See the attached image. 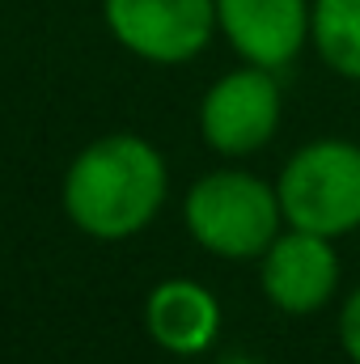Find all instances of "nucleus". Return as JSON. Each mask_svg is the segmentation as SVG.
Wrapping results in <instances>:
<instances>
[{
    "label": "nucleus",
    "mask_w": 360,
    "mask_h": 364,
    "mask_svg": "<svg viewBox=\"0 0 360 364\" xmlns=\"http://www.w3.org/2000/svg\"><path fill=\"white\" fill-rule=\"evenodd\" d=\"M309 43L335 77L360 81V0H314Z\"/></svg>",
    "instance_id": "obj_9"
},
{
    "label": "nucleus",
    "mask_w": 360,
    "mask_h": 364,
    "mask_svg": "<svg viewBox=\"0 0 360 364\" xmlns=\"http://www.w3.org/2000/svg\"><path fill=\"white\" fill-rule=\"evenodd\" d=\"M119 47L149 64H186L216 34V0H102Z\"/></svg>",
    "instance_id": "obj_5"
},
{
    "label": "nucleus",
    "mask_w": 360,
    "mask_h": 364,
    "mask_svg": "<svg viewBox=\"0 0 360 364\" xmlns=\"http://www.w3.org/2000/svg\"><path fill=\"white\" fill-rule=\"evenodd\" d=\"M339 343H344L348 360L360 364V284L344 296V309H339Z\"/></svg>",
    "instance_id": "obj_10"
},
{
    "label": "nucleus",
    "mask_w": 360,
    "mask_h": 364,
    "mask_svg": "<svg viewBox=\"0 0 360 364\" xmlns=\"http://www.w3.org/2000/svg\"><path fill=\"white\" fill-rule=\"evenodd\" d=\"M149 339L174 356H199L221 335V301L195 279H162L144 301Z\"/></svg>",
    "instance_id": "obj_8"
},
{
    "label": "nucleus",
    "mask_w": 360,
    "mask_h": 364,
    "mask_svg": "<svg viewBox=\"0 0 360 364\" xmlns=\"http://www.w3.org/2000/svg\"><path fill=\"white\" fill-rule=\"evenodd\" d=\"M166 186V157L144 136H102L64 174V212L81 233L119 242L162 212Z\"/></svg>",
    "instance_id": "obj_1"
},
{
    "label": "nucleus",
    "mask_w": 360,
    "mask_h": 364,
    "mask_svg": "<svg viewBox=\"0 0 360 364\" xmlns=\"http://www.w3.org/2000/svg\"><path fill=\"white\" fill-rule=\"evenodd\" d=\"M275 195L284 208V225L322 233V237H348L360 229V144L344 136H322L301 144L280 178Z\"/></svg>",
    "instance_id": "obj_3"
},
{
    "label": "nucleus",
    "mask_w": 360,
    "mask_h": 364,
    "mask_svg": "<svg viewBox=\"0 0 360 364\" xmlns=\"http://www.w3.org/2000/svg\"><path fill=\"white\" fill-rule=\"evenodd\" d=\"M182 220L191 237L216 259H263L284 233V208L275 186L250 170H212L186 191Z\"/></svg>",
    "instance_id": "obj_2"
},
{
    "label": "nucleus",
    "mask_w": 360,
    "mask_h": 364,
    "mask_svg": "<svg viewBox=\"0 0 360 364\" xmlns=\"http://www.w3.org/2000/svg\"><path fill=\"white\" fill-rule=\"evenodd\" d=\"M314 0H216V30L259 68H288L309 43Z\"/></svg>",
    "instance_id": "obj_7"
},
{
    "label": "nucleus",
    "mask_w": 360,
    "mask_h": 364,
    "mask_svg": "<svg viewBox=\"0 0 360 364\" xmlns=\"http://www.w3.org/2000/svg\"><path fill=\"white\" fill-rule=\"evenodd\" d=\"M339 279H344V267H339L335 237L305 233L292 225L259 259L263 296L288 318H309L322 305H331V296L339 292Z\"/></svg>",
    "instance_id": "obj_6"
},
{
    "label": "nucleus",
    "mask_w": 360,
    "mask_h": 364,
    "mask_svg": "<svg viewBox=\"0 0 360 364\" xmlns=\"http://www.w3.org/2000/svg\"><path fill=\"white\" fill-rule=\"evenodd\" d=\"M284 93L271 68L242 64L225 73L199 102V136L221 157H250L280 132Z\"/></svg>",
    "instance_id": "obj_4"
}]
</instances>
